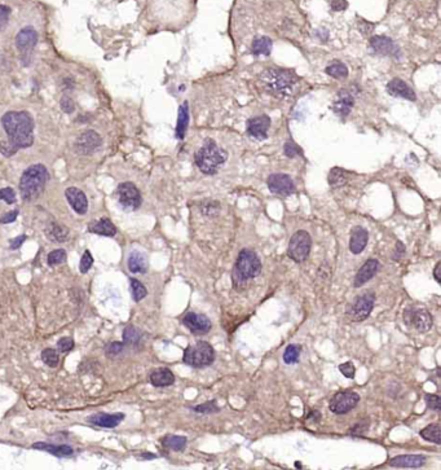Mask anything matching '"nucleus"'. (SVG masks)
<instances>
[{
    "label": "nucleus",
    "mask_w": 441,
    "mask_h": 470,
    "mask_svg": "<svg viewBox=\"0 0 441 470\" xmlns=\"http://www.w3.org/2000/svg\"><path fill=\"white\" fill-rule=\"evenodd\" d=\"M36 43H38V32H35L32 28H30V26L19 30L16 36L17 50H19V54H22V56L30 54L35 48Z\"/></svg>",
    "instance_id": "obj_15"
},
{
    "label": "nucleus",
    "mask_w": 441,
    "mask_h": 470,
    "mask_svg": "<svg viewBox=\"0 0 441 470\" xmlns=\"http://www.w3.org/2000/svg\"><path fill=\"white\" fill-rule=\"evenodd\" d=\"M426 403H427V407L432 410H436V412H440L441 410V403H440V396L436 394L434 395H427L426 396Z\"/></svg>",
    "instance_id": "obj_49"
},
{
    "label": "nucleus",
    "mask_w": 441,
    "mask_h": 470,
    "mask_svg": "<svg viewBox=\"0 0 441 470\" xmlns=\"http://www.w3.org/2000/svg\"><path fill=\"white\" fill-rule=\"evenodd\" d=\"M128 270L132 274H145L148 270V258L144 252H139V250H133L128 256Z\"/></svg>",
    "instance_id": "obj_26"
},
{
    "label": "nucleus",
    "mask_w": 441,
    "mask_h": 470,
    "mask_svg": "<svg viewBox=\"0 0 441 470\" xmlns=\"http://www.w3.org/2000/svg\"><path fill=\"white\" fill-rule=\"evenodd\" d=\"M404 322L408 326H413L419 333L429 332L432 326V318L425 307L409 306L404 311Z\"/></svg>",
    "instance_id": "obj_9"
},
{
    "label": "nucleus",
    "mask_w": 441,
    "mask_h": 470,
    "mask_svg": "<svg viewBox=\"0 0 441 470\" xmlns=\"http://www.w3.org/2000/svg\"><path fill=\"white\" fill-rule=\"evenodd\" d=\"M66 252L63 249H56L53 252H50L47 256V262L50 267H54V266L62 264L65 260H66Z\"/></svg>",
    "instance_id": "obj_40"
},
{
    "label": "nucleus",
    "mask_w": 441,
    "mask_h": 470,
    "mask_svg": "<svg viewBox=\"0 0 441 470\" xmlns=\"http://www.w3.org/2000/svg\"><path fill=\"white\" fill-rule=\"evenodd\" d=\"M368 428H369V421L368 420L360 421L359 424H356V425L352 426V429L350 430V434H352V436H363L364 432L368 430Z\"/></svg>",
    "instance_id": "obj_50"
},
{
    "label": "nucleus",
    "mask_w": 441,
    "mask_h": 470,
    "mask_svg": "<svg viewBox=\"0 0 441 470\" xmlns=\"http://www.w3.org/2000/svg\"><path fill=\"white\" fill-rule=\"evenodd\" d=\"M426 462V458L422 454H401L390 460V465L403 469H419Z\"/></svg>",
    "instance_id": "obj_22"
},
{
    "label": "nucleus",
    "mask_w": 441,
    "mask_h": 470,
    "mask_svg": "<svg viewBox=\"0 0 441 470\" xmlns=\"http://www.w3.org/2000/svg\"><path fill=\"white\" fill-rule=\"evenodd\" d=\"M326 74L335 79H346L348 76V69L343 62L335 61V62L330 64L326 69H325Z\"/></svg>",
    "instance_id": "obj_35"
},
{
    "label": "nucleus",
    "mask_w": 441,
    "mask_h": 470,
    "mask_svg": "<svg viewBox=\"0 0 441 470\" xmlns=\"http://www.w3.org/2000/svg\"><path fill=\"white\" fill-rule=\"evenodd\" d=\"M74 340L73 338H70V337H63V338H61L60 341L57 342V348H58V351H61V352H69V351H71L74 348Z\"/></svg>",
    "instance_id": "obj_46"
},
{
    "label": "nucleus",
    "mask_w": 441,
    "mask_h": 470,
    "mask_svg": "<svg viewBox=\"0 0 441 470\" xmlns=\"http://www.w3.org/2000/svg\"><path fill=\"white\" fill-rule=\"evenodd\" d=\"M175 382V376L168 368H158L150 374V384L155 388H167Z\"/></svg>",
    "instance_id": "obj_28"
},
{
    "label": "nucleus",
    "mask_w": 441,
    "mask_h": 470,
    "mask_svg": "<svg viewBox=\"0 0 441 470\" xmlns=\"http://www.w3.org/2000/svg\"><path fill=\"white\" fill-rule=\"evenodd\" d=\"M194 412H198V414H218L220 408L218 407V404L216 402L211 400V402H206L203 404H198L197 407L193 408Z\"/></svg>",
    "instance_id": "obj_41"
},
{
    "label": "nucleus",
    "mask_w": 441,
    "mask_h": 470,
    "mask_svg": "<svg viewBox=\"0 0 441 470\" xmlns=\"http://www.w3.org/2000/svg\"><path fill=\"white\" fill-rule=\"evenodd\" d=\"M387 92L390 95L395 96V98H405V100H410V101H416L417 96L416 92L410 88L409 84L401 80L399 78L392 79L391 82L387 84Z\"/></svg>",
    "instance_id": "obj_20"
},
{
    "label": "nucleus",
    "mask_w": 441,
    "mask_h": 470,
    "mask_svg": "<svg viewBox=\"0 0 441 470\" xmlns=\"http://www.w3.org/2000/svg\"><path fill=\"white\" fill-rule=\"evenodd\" d=\"M312 248V240L307 230H298L293 234L289 242L287 256L293 259L294 262L302 263L307 260Z\"/></svg>",
    "instance_id": "obj_7"
},
{
    "label": "nucleus",
    "mask_w": 441,
    "mask_h": 470,
    "mask_svg": "<svg viewBox=\"0 0 441 470\" xmlns=\"http://www.w3.org/2000/svg\"><path fill=\"white\" fill-rule=\"evenodd\" d=\"M61 109H62L63 113H73L74 109H75V105H74V101L69 98V96H63L60 101Z\"/></svg>",
    "instance_id": "obj_51"
},
{
    "label": "nucleus",
    "mask_w": 441,
    "mask_h": 470,
    "mask_svg": "<svg viewBox=\"0 0 441 470\" xmlns=\"http://www.w3.org/2000/svg\"><path fill=\"white\" fill-rule=\"evenodd\" d=\"M302 347L299 344H289L284 352V362L286 364H294L299 360Z\"/></svg>",
    "instance_id": "obj_38"
},
{
    "label": "nucleus",
    "mask_w": 441,
    "mask_h": 470,
    "mask_svg": "<svg viewBox=\"0 0 441 470\" xmlns=\"http://www.w3.org/2000/svg\"><path fill=\"white\" fill-rule=\"evenodd\" d=\"M421 436H422L425 440L431 443H435V444H440L441 443V436H440V424H431V425L426 426L425 429L421 430Z\"/></svg>",
    "instance_id": "obj_33"
},
{
    "label": "nucleus",
    "mask_w": 441,
    "mask_h": 470,
    "mask_svg": "<svg viewBox=\"0 0 441 470\" xmlns=\"http://www.w3.org/2000/svg\"><path fill=\"white\" fill-rule=\"evenodd\" d=\"M272 43L271 39L268 36H258L252 40V46H251V52L252 54H255V56H268L271 54L272 50Z\"/></svg>",
    "instance_id": "obj_31"
},
{
    "label": "nucleus",
    "mask_w": 441,
    "mask_h": 470,
    "mask_svg": "<svg viewBox=\"0 0 441 470\" xmlns=\"http://www.w3.org/2000/svg\"><path fill=\"white\" fill-rule=\"evenodd\" d=\"M48 171L45 166L40 164H32L23 171L19 179V192L25 201H34L40 196L48 182Z\"/></svg>",
    "instance_id": "obj_2"
},
{
    "label": "nucleus",
    "mask_w": 441,
    "mask_h": 470,
    "mask_svg": "<svg viewBox=\"0 0 441 470\" xmlns=\"http://www.w3.org/2000/svg\"><path fill=\"white\" fill-rule=\"evenodd\" d=\"M374 303L375 294L373 292H366V293L357 296L352 300V303L347 308V314L355 322H363V320L368 319L369 315L372 314L373 308H374Z\"/></svg>",
    "instance_id": "obj_8"
},
{
    "label": "nucleus",
    "mask_w": 441,
    "mask_h": 470,
    "mask_svg": "<svg viewBox=\"0 0 441 470\" xmlns=\"http://www.w3.org/2000/svg\"><path fill=\"white\" fill-rule=\"evenodd\" d=\"M129 288H131V294L135 302H140L148 296L146 288L137 278H129Z\"/></svg>",
    "instance_id": "obj_36"
},
{
    "label": "nucleus",
    "mask_w": 441,
    "mask_h": 470,
    "mask_svg": "<svg viewBox=\"0 0 441 470\" xmlns=\"http://www.w3.org/2000/svg\"><path fill=\"white\" fill-rule=\"evenodd\" d=\"M117 196L119 205L124 212H133L136 208H139L141 205V194L137 186L133 183H122L117 188Z\"/></svg>",
    "instance_id": "obj_10"
},
{
    "label": "nucleus",
    "mask_w": 441,
    "mask_h": 470,
    "mask_svg": "<svg viewBox=\"0 0 441 470\" xmlns=\"http://www.w3.org/2000/svg\"><path fill=\"white\" fill-rule=\"evenodd\" d=\"M10 16V8L6 6H0V32L4 30L8 25Z\"/></svg>",
    "instance_id": "obj_48"
},
{
    "label": "nucleus",
    "mask_w": 441,
    "mask_h": 470,
    "mask_svg": "<svg viewBox=\"0 0 441 470\" xmlns=\"http://www.w3.org/2000/svg\"><path fill=\"white\" fill-rule=\"evenodd\" d=\"M353 104H355V98H353L352 94L342 90V91L338 92L337 98L333 102V110L341 117H347L352 110Z\"/></svg>",
    "instance_id": "obj_21"
},
{
    "label": "nucleus",
    "mask_w": 441,
    "mask_h": 470,
    "mask_svg": "<svg viewBox=\"0 0 441 470\" xmlns=\"http://www.w3.org/2000/svg\"><path fill=\"white\" fill-rule=\"evenodd\" d=\"M31 447L34 448V450H40V451H45L50 454H54V456H57V458H66V456H71V454H74L73 448L66 444L56 446V444H49V443L38 442V443H34Z\"/></svg>",
    "instance_id": "obj_27"
},
{
    "label": "nucleus",
    "mask_w": 441,
    "mask_h": 470,
    "mask_svg": "<svg viewBox=\"0 0 441 470\" xmlns=\"http://www.w3.org/2000/svg\"><path fill=\"white\" fill-rule=\"evenodd\" d=\"M308 418H313L315 421H319L320 420V412H317V410H313L312 414L308 416Z\"/></svg>",
    "instance_id": "obj_59"
},
{
    "label": "nucleus",
    "mask_w": 441,
    "mask_h": 470,
    "mask_svg": "<svg viewBox=\"0 0 441 470\" xmlns=\"http://www.w3.org/2000/svg\"><path fill=\"white\" fill-rule=\"evenodd\" d=\"M123 420H124L123 414H97L88 417L89 424L100 426V428H106V429H113V428L119 425Z\"/></svg>",
    "instance_id": "obj_23"
},
{
    "label": "nucleus",
    "mask_w": 441,
    "mask_h": 470,
    "mask_svg": "<svg viewBox=\"0 0 441 470\" xmlns=\"http://www.w3.org/2000/svg\"><path fill=\"white\" fill-rule=\"evenodd\" d=\"M0 200L8 204V205H12V204L16 202V192L9 186L3 188V190H0Z\"/></svg>",
    "instance_id": "obj_44"
},
{
    "label": "nucleus",
    "mask_w": 441,
    "mask_h": 470,
    "mask_svg": "<svg viewBox=\"0 0 441 470\" xmlns=\"http://www.w3.org/2000/svg\"><path fill=\"white\" fill-rule=\"evenodd\" d=\"M189 124V108L188 102H184L179 109V116H177V124H176V138L179 140H183L185 136L186 128Z\"/></svg>",
    "instance_id": "obj_30"
},
{
    "label": "nucleus",
    "mask_w": 441,
    "mask_h": 470,
    "mask_svg": "<svg viewBox=\"0 0 441 470\" xmlns=\"http://www.w3.org/2000/svg\"><path fill=\"white\" fill-rule=\"evenodd\" d=\"M214 360V347L206 341H198L194 344H189L183 355L184 363L193 368H205V366H211Z\"/></svg>",
    "instance_id": "obj_5"
},
{
    "label": "nucleus",
    "mask_w": 441,
    "mask_h": 470,
    "mask_svg": "<svg viewBox=\"0 0 441 470\" xmlns=\"http://www.w3.org/2000/svg\"><path fill=\"white\" fill-rule=\"evenodd\" d=\"M220 212V205H219V202L216 201H205L201 205V212L205 215H208V216H212V215H216L218 212Z\"/></svg>",
    "instance_id": "obj_42"
},
{
    "label": "nucleus",
    "mask_w": 441,
    "mask_h": 470,
    "mask_svg": "<svg viewBox=\"0 0 441 470\" xmlns=\"http://www.w3.org/2000/svg\"><path fill=\"white\" fill-rule=\"evenodd\" d=\"M101 146H102L101 136L96 131L88 130V131H84V132L78 136V139H76L75 144H74V148H75V152L78 154L88 156L97 150Z\"/></svg>",
    "instance_id": "obj_12"
},
{
    "label": "nucleus",
    "mask_w": 441,
    "mask_h": 470,
    "mask_svg": "<svg viewBox=\"0 0 441 470\" xmlns=\"http://www.w3.org/2000/svg\"><path fill=\"white\" fill-rule=\"evenodd\" d=\"M331 8L334 10H343L347 8L346 0H333L331 2Z\"/></svg>",
    "instance_id": "obj_57"
},
{
    "label": "nucleus",
    "mask_w": 441,
    "mask_h": 470,
    "mask_svg": "<svg viewBox=\"0 0 441 470\" xmlns=\"http://www.w3.org/2000/svg\"><path fill=\"white\" fill-rule=\"evenodd\" d=\"M360 402V395L351 390L337 392L330 399L329 408L335 414H346L356 407Z\"/></svg>",
    "instance_id": "obj_11"
},
{
    "label": "nucleus",
    "mask_w": 441,
    "mask_h": 470,
    "mask_svg": "<svg viewBox=\"0 0 441 470\" xmlns=\"http://www.w3.org/2000/svg\"><path fill=\"white\" fill-rule=\"evenodd\" d=\"M440 267H441V263L439 262L438 264H436L435 270H434V278H435V280L438 281V282H441V278H440Z\"/></svg>",
    "instance_id": "obj_58"
},
{
    "label": "nucleus",
    "mask_w": 441,
    "mask_h": 470,
    "mask_svg": "<svg viewBox=\"0 0 441 470\" xmlns=\"http://www.w3.org/2000/svg\"><path fill=\"white\" fill-rule=\"evenodd\" d=\"M17 216H18V210H13V212H6V214L3 215V216L0 218V223L1 224L13 223V222L17 219Z\"/></svg>",
    "instance_id": "obj_54"
},
{
    "label": "nucleus",
    "mask_w": 441,
    "mask_h": 470,
    "mask_svg": "<svg viewBox=\"0 0 441 470\" xmlns=\"http://www.w3.org/2000/svg\"><path fill=\"white\" fill-rule=\"evenodd\" d=\"M234 270L241 276L249 280V278H254L260 274V272H262V263H260L259 256H256V252L249 249H243L241 250V252L237 256Z\"/></svg>",
    "instance_id": "obj_6"
},
{
    "label": "nucleus",
    "mask_w": 441,
    "mask_h": 470,
    "mask_svg": "<svg viewBox=\"0 0 441 470\" xmlns=\"http://www.w3.org/2000/svg\"><path fill=\"white\" fill-rule=\"evenodd\" d=\"M369 234L363 227H355L351 232L350 250L353 254H360L368 245Z\"/></svg>",
    "instance_id": "obj_24"
},
{
    "label": "nucleus",
    "mask_w": 441,
    "mask_h": 470,
    "mask_svg": "<svg viewBox=\"0 0 441 470\" xmlns=\"http://www.w3.org/2000/svg\"><path fill=\"white\" fill-rule=\"evenodd\" d=\"M25 240H26V236H25V234H22V236L16 237V238H13V240H10L9 248H10V249H12V250L19 249V248L22 246V244L25 242Z\"/></svg>",
    "instance_id": "obj_55"
},
{
    "label": "nucleus",
    "mask_w": 441,
    "mask_h": 470,
    "mask_svg": "<svg viewBox=\"0 0 441 470\" xmlns=\"http://www.w3.org/2000/svg\"><path fill=\"white\" fill-rule=\"evenodd\" d=\"M268 188L274 194L280 196H290L295 192L294 182L286 174H272L267 180Z\"/></svg>",
    "instance_id": "obj_13"
},
{
    "label": "nucleus",
    "mask_w": 441,
    "mask_h": 470,
    "mask_svg": "<svg viewBox=\"0 0 441 470\" xmlns=\"http://www.w3.org/2000/svg\"><path fill=\"white\" fill-rule=\"evenodd\" d=\"M227 152L216 144L214 140L207 139L196 153V164L199 170L206 175L216 174L221 164L227 161Z\"/></svg>",
    "instance_id": "obj_3"
},
{
    "label": "nucleus",
    "mask_w": 441,
    "mask_h": 470,
    "mask_svg": "<svg viewBox=\"0 0 441 470\" xmlns=\"http://www.w3.org/2000/svg\"><path fill=\"white\" fill-rule=\"evenodd\" d=\"M339 370H341L342 374H344V377H347V378H353V377H355V372H356L355 366H353V364L351 363V362L341 364V366H339Z\"/></svg>",
    "instance_id": "obj_53"
},
{
    "label": "nucleus",
    "mask_w": 441,
    "mask_h": 470,
    "mask_svg": "<svg viewBox=\"0 0 441 470\" xmlns=\"http://www.w3.org/2000/svg\"><path fill=\"white\" fill-rule=\"evenodd\" d=\"M260 79L267 91L276 96L285 98L293 91L298 78L291 70L268 69L260 76Z\"/></svg>",
    "instance_id": "obj_4"
},
{
    "label": "nucleus",
    "mask_w": 441,
    "mask_h": 470,
    "mask_svg": "<svg viewBox=\"0 0 441 470\" xmlns=\"http://www.w3.org/2000/svg\"><path fill=\"white\" fill-rule=\"evenodd\" d=\"M328 180L331 186H342L348 182V176H347L346 171L335 168L330 171Z\"/></svg>",
    "instance_id": "obj_37"
},
{
    "label": "nucleus",
    "mask_w": 441,
    "mask_h": 470,
    "mask_svg": "<svg viewBox=\"0 0 441 470\" xmlns=\"http://www.w3.org/2000/svg\"><path fill=\"white\" fill-rule=\"evenodd\" d=\"M284 152H285V154H286L287 157H290V158L295 157V156L302 154V150L299 149V146H296L295 144H294V142H286V144H285Z\"/></svg>",
    "instance_id": "obj_52"
},
{
    "label": "nucleus",
    "mask_w": 441,
    "mask_h": 470,
    "mask_svg": "<svg viewBox=\"0 0 441 470\" xmlns=\"http://www.w3.org/2000/svg\"><path fill=\"white\" fill-rule=\"evenodd\" d=\"M88 230L91 234L106 237H113L117 234V228H115V226L111 223V220L109 218H101L98 219V220L89 223Z\"/></svg>",
    "instance_id": "obj_25"
},
{
    "label": "nucleus",
    "mask_w": 441,
    "mask_h": 470,
    "mask_svg": "<svg viewBox=\"0 0 441 470\" xmlns=\"http://www.w3.org/2000/svg\"><path fill=\"white\" fill-rule=\"evenodd\" d=\"M379 268H381V264L377 259H369L364 263V266L361 268L359 270V272L355 276V288H360L365 285L369 280H372L374 278L375 274H378Z\"/></svg>",
    "instance_id": "obj_19"
},
{
    "label": "nucleus",
    "mask_w": 441,
    "mask_h": 470,
    "mask_svg": "<svg viewBox=\"0 0 441 470\" xmlns=\"http://www.w3.org/2000/svg\"><path fill=\"white\" fill-rule=\"evenodd\" d=\"M183 324L196 336L207 334L211 330V322L203 314L188 312L183 318Z\"/></svg>",
    "instance_id": "obj_14"
},
{
    "label": "nucleus",
    "mask_w": 441,
    "mask_h": 470,
    "mask_svg": "<svg viewBox=\"0 0 441 470\" xmlns=\"http://www.w3.org/2000/svg\"><path fill=\"white\" fill-rule=\"evenodd\" d=\"M17 149L10 144L8 140H3V142H0V153L4 156V157H12L17 153Z\"/></svg>",
    "instance_id": "obj_47"
},
{
    "label": "nucleus",
    "mask_w": 441,
    "mask_h": 470,
    "mask_svg": "<svg viewBox=\"0 0 441 470\" xmlns=\"http://www.w3.org/2000/svg\"><path fill=\"white\" fill-rule=\"evenodd\" d=\"M41 360L50 368H56L58 366V362H60V356L53 348H44L41 351Z\"/></svg>",
    "instance_id": "obj_39"
},
{
    "label": "nucleus",
    "mask_w": 441,
    "mask_h": 470,
    "mask_svg": "<svg viewBox=\"0 0 441 470\" xmlns=\"http://www.w3.org/2000/svg\"><path fill=\"white\" fill-rule=\"evenodd\" d=\"M141 340V333L132 325H128L123 330V344L127 346H136Z\"/></svg>",
    "instance_id": "obj_34"
},
{
    "label": "nucleus",
    "mask_w": 441,
    "mask_h": 470,
    "mask_svg": "<svg viewBox=\"0 0 441 470\" xmlns=\"http://www.w3.org/2000/svg\"><path fill=\"white\" fill-rule=\"evenodd\" d=\"M124 348V344L122 342H111L106 346V355L109 358H115L118 356Z\"/></svg>",
    "instance_id": "obj_45"
},
{
    "label": "nucleus",
    "mask_w": 441,
    "mask_h": 470,
    "mask_svg": "<svg viewBox=\"0 0 441 470\" xmlns=\"http://www.w3.org/2000/svg\"><path fill=\"white\" fill-rule=\"evenodd\" d=\"M44 234L45 236L48 237V240L58 244L65 242V241L67 240V237H69V230H67V228L62 227V226L54 223V222L48 224L47 227H45Z\"/></svg>",
    "instance_id": "obj_29"
},
{
    "label": "nucleus",
    "mask_w": 441,
    "mask_h": 470,
    "mask_svg": "<svg viewBox=\"0 0 441 470\" xmlns=\"http://www.w3.org/2000/svg\"><path fill=\"white\" fill-rule=\"evenodd\" d=\"M65 196H66L67 202L76 214L84 215L88 212V200H87V196L83 190L75 188V186H70L65 190Z\"/></svg>",
    "instance_id": "obj_18"
},
{
    "label": "nucleus",
    "mask_w": 441,
    "mask_h": 470,
    "mask_svg": "<svg viewBox=\"0 0 441 470\" xmlns=\"http://www.w3.org/2000/svg\"><path fill=\"white\" fill-rule=\"evenodd\" d=\"M186 438L183 436H166L162 439V446L171 451H184L186 447Z\"/></svg>",
    "instance_id": "obj_32"
},
{
    "label": "nucleus",
    "mask_w": 441,
    "mask_h": 470,
    "mask_svg": "<svg viewBox=\"0 0 441 470\" xmlns=\"http://www.w3.org/2000/svg\"><path fill=\"white\" fill-rule=\"evenodd\" d=\"M1 126L8 136V142L17 150L32 146L34 120L27 112H6L1 117Z\"/></svg>",
    "instance_id": "obj_1"
},
{
    "label": "nucleus",
    "mask_w": 441,
    "mask_h": 470,
    "mask_svg": "<svg viewBox=\"0 0 441 470\" xmlns=\"http://www.w3.org/2000/svg\"><path fill=\"white\" fill-rule=\"evenodd\" d=\"M93 264V256H92L91 252L89 250H85L84 254L82 256V259H80V264H79V270L82 274H87L89 271V268Z\"/></svg>",
    "instance_id": "obj_43"
},
{
    "label": "nucleus",
    "mask_w": 441,
    "mask_h": 470,
    "mask_svg": "<svg viewBox=\"0 0 441 470\" xmlns=\"http://www.w3.org/2000/svg\"><path fill=\"white\" fill-rule=\"evenodd\" d=\"M271 127V120L267 116H259L249 120L247 122V132L252 139L264 140L268 136V130Z\"/></svg>",
    "instance_id": "obj_17"
},
{
    "label": "nucleus",
    "mask_w": 441,
    "mask_h": 470,
    "mask_svg": "<svg viewBox=\"0 0 441 470\" xmlns=\"http://www.w3.org/2000/svg\"><path fill=\"white\" fill-rule=\"evenodd\" d=\"M404 254H405V246H404L403 242H400V241H399V242L396 244V248H395L394 259H395V260H399V259L403 258Z\"/></svg>",
    "instance_id": "obj_56"
},
{
    "label": "nucleus",
    "mask_w": 441,
    "mask_h": 470,
    "mask_svg": "<svg viewBox=\"0 0 441 470\" xmlns=\"http://www.w3.org/2000/svg\"><path fill=\"white\" fill-rule=\"evenodd\" d=\"M370 47L373 48L375 54H382V56H392V57H399L400 54V50L397 48L395 44L394 40L383 35H377L370 39Z\"/></svg>",
    "instance_id": "obj_16"
}]
</instances>
